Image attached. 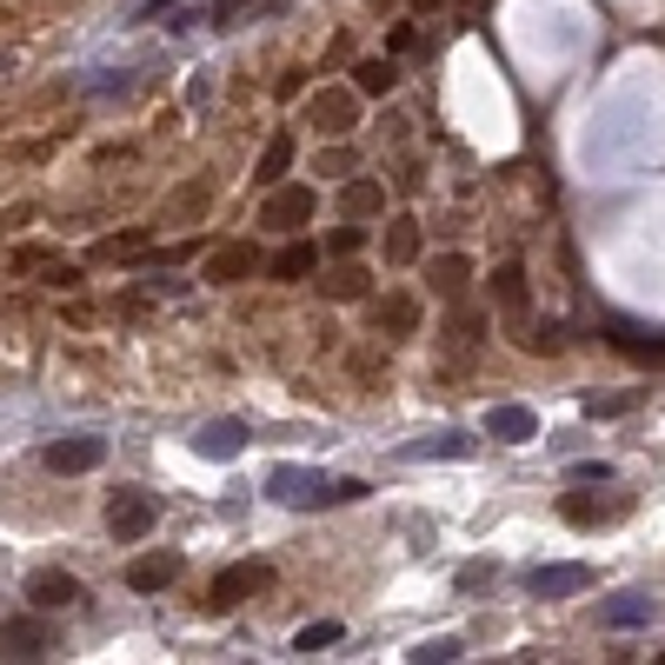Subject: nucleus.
Masks as SVG:
<instances>
[{"label": "nucleus", "mask_w": 665, "mask_h": 665, "mask_svg": "<svg viewBox=\"0 0 665 665\" xmlns=\"http://www.w3.org/2000/svg\"><path fill=\"white\" fill-rule=\"evenodd\" d=\"M366 493H373L366 480H333V473H313V466H273V480H266V500H273V506H293V513L353 506V500H366Z\"/></svg>", "instance_id": "1"}, {"label": "nucleus", "mask_w": 665, "mask_h": 665, "mask_svg": "<svg viewBox=\"0 0 665 665\" xmlns=\"http://www.w3.org/2000/svg\"><path fill=\"white\" fill-rule=\"evenodd\" d=\"M313 213H320V193H313V187H300V180H280V187H266L260 226H266V233H300Z\"/></svg>", "instance_id": "2"}, {"label": "nucleus", "mask_w": 665, "mask_h": 665, "mask_svg": "<svg viewBox=\"0 0 665 665\" xmlns=\"http://www.w3.org/2000/svg\"><path fill=\"white\" fill-rule=\"evenodd\" d=\"M360 100H366L360 87H320V93L306 100V120H313L326 140H346V133L360 127Z\"/></svg>", "instance_id": "3"}, {"label": "nucleus", "mask_w": 665, "mask_h": 665, "mask_svg": "<svg viewBox=\"0 0 665 665\" xmlns=\"http://www.w3.org/2000/svg\"><path fill=\"white\" fill-rule=\"evenodd\" d=\"M153 526H160V500H153V493H133V486H127V493L107 506V533H113L120 546H140Z\"/></svg>", "instance_id": "4"}, {"label": "nucleus", "mask_w": 665, "mask_h": 665, "mask_svg": "<svg viewBox=\"0 0 665 665\" xmlns=\"http://www.w3.org/2000/svg\"><path fill=\"white\" fill-rule=\"evenodd\" d=\"M266 586H273V566H266V560H240V566H226V573L213 580L206 606L226 613V606H240V599H253V593H266Z\"/></svg>", "instance_id": "5"}, {"label": "nucleus", "mask_w": 665, "mask_h": 665, "mask_svg": "<svg viewBox=\"0 0 665 665\" xmlns=\"http://www.w3.org/2000/svg\"><path fill=\"white\" fill-rule=\"evenodd\" d=\"M40 460H47V473L73 480V473H93V466L107 460V440H93V433H67V440H53Z\"/></svg>", "instance_id": "6"}, {"label": "nucleus", "mask_w": 665, "mask_h": 665, "mask_svg": "<svg viewBox=\"0 0 665 665\" xmlns=\"http://www.w3.org/2000/svg\"><path fill=\"white\" fill-rule=\"evenodd\" d=\"M246 273H260V246H253V240H226V246H213L206 266H200L206 286H233V280H246Z\"/></svg>", "instance_id": "7"}, {"label": "nucleus", "mask_w": 665, "mask_h": 665, "mask_svg": "<svg viewBox=\"0 0 665 665\" xmlns=\"http://www.w3.org/2000/svg\"><path fill=\"white\" fill-rule=\"evenodd\" d=\"M526 586L540 599H573V593H593V566H533Z\"/></svg>", "instance_id": "8"}, {"label": "nucleus", "mask_w": 665, "mask_h": 665, "mask_svg": "<svg viewBox=\"0 0 665 665\" xmlns=\"http://www.w3.org/2000/svg\"><path fill=\"white\" fill-rule=\"evenodd\" d=\"M27 599H33L40 613H67V606H80L87 593H80V580H73V573H53V566H47V573H33V580H27Z\"/></svg>", "instance_id": "9"}, {"label": "nucleus", "mask_w": 665, "mask_h": 665, "mask_svg": "<svg viewBox=\"0 0 665 665\" xmlns=\"http://www.w3.org/2000/svg\"><path fill=\"white\" fill-rule=\"evenodd\" d=\"M493 300H500V313L526 320V306H533V286H526V266H520V260H500V266H493Z\"/></svg>", "instance_id": "10"}, {"label": "nucleus", "mask_w": 665, "mask_h": 665, "mask_svg": "<svg viewBox=\"0 0 665 665\" xmlns=\"http://www.w3.org/2000/svg\"><path fill=\"white\" fill-rule=\"evenodd\" d=\"M193 453H200V460H240V453H246V426H240V420H206L200 440H193Z\"/></svg>", "instance_id": "11"}, {"label": "nucleus", "mask_w": 665, "mask_h": 665, "mask_svg": "<svg viewBox=\"0 0 665 665\" xmlns=\"http://www.w3.org/2000/svg\"><path fill=\"white\" fill-rule=\"evenodd\" d=\"M486 433H493L500 446H526V440L540 433V413H533V406H493V413H486Z\"/></svg>", "instance_id": "12"}, {"label": "nucleus", "mask_w": 665, "mask_h": 665, "mask_svg": "<svg viewBox=\"0 0 665 665\" xmlns=\"http://www.w3.org/2000/svg\"><path fill=\"white\" fill-rule=\"evenodd\" d=\"M380 246H386V266H413V260H420V220H413V213H393L386 233H380Z\"/></svg>", "instance_id": "13"}, {"label": "nucleus", "mask_w": 665, "mask_h": 665, "mask_svg": "<svg viewBox=\"0 0 665 665\" xmlns=\"http://www.w3.org/2000/svg\"><path fill=\"white\" fill-rule=\"evenodd\" d=\"M426 280H433L440 300H466V286H473V260H466V253H440V260L426 266Z\"/></svg>", "instance_id": "14"}, {"label": "nucleus", "mask_w": 665, "mask_h": 665, "mask_svg": "<svg viewBox=\"0 0 665 665\" xmlns=\"http://www.w3.org/2000/svg\"><path fill=\"white\" fill-rule=\"evenodd\" d=\"M473 453H480V440H473V433H433V440L400 446V460H473Z\"/></svg>", "instance_id": "15"}, {"label": "nucleus", "mask_w": 665, "mask_h": 665, "mask_svg": "<svg viewBox=\"0 0 665 665\" xmlns=\"http://www.w3.org/2000/svg\"><path fill=\"white\" fill-rule=\"evenodd\" d=\"M173 573H180V560H173V553H140V560L127 566V586H133V593H167V586H173Z\"/></svg>", "instance_id": "16"}, {"label": "nucleus", "mask_w": 665, "mask_h": 665, "mask_svg": "<svg viewBox=\"0 0 665 665\" xmlns=\"http://www.w3.org/2000/svg\"><path fill=\"white\" fill-rule=\"evenodd\" d=\"M313 266H320V246H313V240H286V246L266 260V273H273L280 286H286V280H306Z\"/></svg>", "instance_id": "17"}, {"label": "nucleus", "mask_w": 665, "mask_h": 665, "mask_svg": "<svg viewBox=\"0 0 665 665\" xmlns=\"http://www.w3.org/2000/svg\"><path fill=\"white\" fill-rule=\"evenodd\" d=\"M0 639H7V659H40L47 653V626L40 619H7Z\"/></svg>", "instance_id": "18"}, {"label": "nucleus", "mask_w": 665, "mask_h": 665, "mask_svg": "<svg viewBox=\"0 0 665 665\" xmlns=\"http://www.w3.org/2000/svg\"><path fill=\"white\" fill-rule=\"evenodd\" d=\"M353 87H360L366 100H386V93L400 87V67H393V60H360V67H353Z\"/></svg>", "instance_id": "19"}, {"label": "nucleus", "mask_w": 665, "mask_h": 665, "mask_svg": "<svg viewBox=\"0 0 665 665\" xmlns=\"http://www.w3.org/2000/svg\"><path fill=\"white\" fill-rule=\"evenodd\" d=\"M286 167H293V140H286V133H273V140L260 147V167H253V180H260V187H280V180H286Z\"/></svg>", "instance_id": "20"}, {"label": "nucleus", "mask_w": 665, "mask_h": 665, "mask_svg": "<svg viewBox=\"0 0 665 665\" xmlns=\"http://www.w3.org/2000/svg\"><path fill=\"white\" fill-rule=\"evenodd\" d=\"M340 206H346L353 220H373V213H386V187H380V180H346Z\"/></svg>", "instance_id": "21"}, {"label": "nucleus", "mask_w": 665, "mask_h": 665, "mask_svg": "<svg viewBox=\"0 0 665 665\" xmlns=\"http://www.w3.org/2000/svg\"><path fill=\"white\" fill-rule=\"evenodd\" d=\"M380 326H386L393 340L420 333V300H413V293H386V306H380Z\"/></svg>", "instance_id": "22"}, {"label": "nucleus", "mask_w": 665, "mask_h": 665, "mask_svg": "<svg viewBox=\"0 0 665 665\" xmlns=\"http://www.w3.org/2000/svg\"><path fill=\"white\" fill-rule=\"evenodd\" d=\"M320 286H326V300H366V266L340 260V266H333V273H326Z\"/></svg>", "instance_id": "23"}, {"label": "nucleus", "mask_w": 665, "mask_h": 665, "mask_svg": "<svg viewBox=\"0 0 665 665\" xmlns=\"http://www.w3.org/2000/svg\"><path fill=\"white\" fill-rule=\"evenodd\" d=\"M646 619H653V599H639V593H626V599L606 606V626H613V633H633V626H646Z\"/></svg>", "instance_id": "24"}, {"label": "nucleus", "mask_w": 665, "mask_h": 665, "mask_svg": "<svg viewBox=\"0 0 665 665\" xmlns=\"http://www.w3.org/2000/svg\"><path fill=\"white\" fill-rule=\"evenodd\" d=\"M346 639V626L340 619H313V626H300L293 633V653H326V646H340Z\"/></svg>", "instance_id": "25"}, {"label": "nucleus", "mask_w": 665, "mask_h": 665, "mask_svg": "<svg viewBox=\"0 0 665 665\" xmlns=\"http://www.w3.org/2000/svg\"><path fill=\"white\" fill-rule=\"evenodd\" d=\"M560 520H566V526H599V506H593L586 493H566V500H560Z\"/></svg>", "instance_id": "26"}, {"label": "nucleus", "mask_w": 665, "mask_h": 665, "mask_svg": "<svg viewBox=\"0 0 665 665\" xmlns=\"http://www.w3.org/2000/svg\"><path fill=\"white\" fill-rule=\"evenodd\" d=\"M493 573H500L493 560H466V566L453 573V586H460V593H480V586H493Z\"/></svg>", "instance_id": "27"}, {"label": "nucleus", "mask_w": 665, "mask_h": 665, "mask_svg": "<svg viewBox=\"0 0 665 665\" xmlns=\"http://www.w3.org/2000/svg\"><path fill=\"white\" fill-rule=\"evenodd\" d=\"M406 659L413 665H446V659H460V639H426V646H413Z\"/></svg>", "instance_id": "28"}, {"label": "nucleus", "mask_w": 665, "mask_h": 665, "mask_svg": "<svg viewBox=\"0 0 665 665\" xmlns=\"http://www.w3.org/2000/svg\"><path fill=\"white\" fill-rule=\"evenodd\" d=\"M360 246H366V226H333V240H326V253H333V260H353Z\"/></svg>", "instance_id": "29"}, {"label": "nucleus", "mask_w": 665, "mask_h": 665, "mask_svg": "<svg viewBox=\"0 0 665 665\" xmlns=\"http://www.w3.org/2000/svg\"><path fill=\"white\" fill-rule=\"evenodd\" d=\"M619 353H633V360H646V366H665V340H626V333H619Z\"/></svg>", "instance_id": "30"}, {"label": "nucleus", "mask_w": 665, "mask_h": 665, "mask_svg": "<svg viewBox=\"0 0 665 665\" xmlns=\"http://www.w3.org/2000/svg\"><path fill=\"white\" fill-rule=\"evenodd\" d=\"M147 246V233H113V240H100V260H120V253H140Z\"/></svg>", "instance_id": "31"}, {"label": "nucleus", "mask_w": 665, "mask_h": 665, "mask_svg": "<svg viewBox=\"0 0 665 665\" xmlns=\"http://www.w3.org/2000/svg\"><path fill=\"white\" fill-rule=\"evenodd\" d=\"M573 480H580V486H606V480H613V466H606V460H580V466H573Z\"/></svg>", "instance_id": "32"}, {"label": "nucleus", "mask_w": 665, "mask_h": 665, "mask_svg": "<svg viewBox=\"0 0 665 665\" xmlns=\"http://www.w3.org/2000/svg\"><path fill=\"white\" fill-rule=\"evenodd\" d=\"M47 260H40V246H20V253H7V273H40Z\"/></svg>", "instance_id": "33"}, {"label": "nucleus", "mask_w": 665, "mask_h": 665, "mask_svg": "<svg viewBox=\"0 0 665 665\" xmlns=\"http://www.w3.org/2000/svg\"><path fill=\"white\" fill-rule=\"evenodd\" d=\"M40 280H47V286H80V266H60V260H47V266H40Z\"/></svg>", "instance_id": "34"}, {"label": "nucleus", "mask_w": 665, "mask_h": 665, "mask_svg": "<svg viewBox=\"0 0 665 665\" xmlns=\"http://www.w3.org/2000/svg\"><path fill=\"white\" fill-rule=\"evenodd\" d=\"M240 7H260V0H213V20L226 27V20H240Z\"/></svg>", "instance_id": "35"}, {"label": "nucleus", "mask_w": 665, "mask_h": 665, "mask_svg": "<svg viewBox=\"0 0 665 665\" xmlns=\"http://www.w3.org/2000/svg\"><path fill=\"white\" fill-rule=\"evenodd\" d=\"M433 7H446V0H413V13H433Z\"/></svg>", "instance_id": "36"}]
</instances>
